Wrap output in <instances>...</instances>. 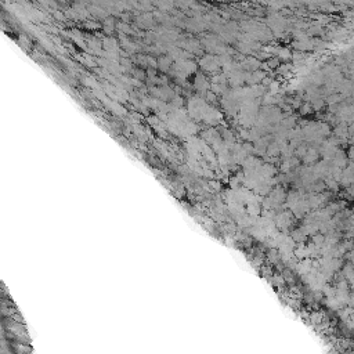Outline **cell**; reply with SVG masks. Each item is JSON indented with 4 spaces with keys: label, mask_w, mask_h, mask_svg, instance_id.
I'll return each mask as SVG.
<instances>
[{
    "label": "cell",
    "mask_w": 354,
    "mask_h": 354,
    "mask_svg": "<svg viewBox=\"0 0 354 354\" xmlns=\"http://www.w3.org/2000/svg\"><path fill=\"white\" fill-rule=\"evenodd\" d=\"M313 244H314L315 246H318V248H320V246H321L322 244H324V237H322L321 234H318V235H314V238H313Z\"/></svg>",
    "instance_id": "obj_1"
}]
</instances>
